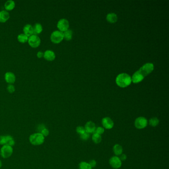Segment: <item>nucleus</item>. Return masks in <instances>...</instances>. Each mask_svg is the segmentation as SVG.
Returning <instances> with one entry per match:
<instances>
[{
	"instance_id": "obj_5",
	"label": "nucleus",
	"mask_w": 169,
	"mask_h": 169,
	"mask_svg": "<svg viewBox=\"0 0 169 169\" xmlns=\"http://www.w3.org/2000/svg\"><path fill=\"white\" fill-rule=\"evenodd\" d=\"M51 40L54 43H59L64 39V33L59 30H56L52 33Z\"/></svg>"
},
{
	"instance_id": "obj_10",
	"label": "nucleus",
	"mask_w": 169,
	"mask_h": 169,
	"mask_svg": "<svg viewBox=\"0 0 169 169\" xmlns=\"http://www.w3.org/2000/svg\"><path fill=\"white\" fill-rule=\"evenodd\" d=\"M102 124L106 129H110L113 128L114 123L113 120L109 117H105L102 120Z\"/></svg>"
},
{
	"instance_id": "obj_14",
	"label": "nucleus",
	"mask_w": 169,
	"mask_h": 169,
	"mask_svg": "<svg viewBox=\"0 0 169 169\" xmlns=\"http://www.w3.org/2000/svg\"><path fill=\"white\" fill-rule=\"evenodd\" d=\"M24 32L26 35L29 37L33 34V26L30 24H26L24 27Z\"/></svg>"
},
{
	"instance_id": "obj_3",
	"label": "nucleus",
	"mask_w": 169,
	"mask_h": 169,
	"mask_svg": "<svg viewBox=\"0 0 169 169\" xmlns=\"http://www.w3.org/2000/svg\"><path fill=\"white\" fill-rule=\"evenodd\" d=\"M29 140L33 145H40L44 142L45 137L40 133H34L30 135Z\"/></svg>"
},
{
	"instance_id": "obj_26",
	"label": "nucleus",
	"mask_w": 169,
	"mask_h": 169,
	"mask_svg": "<svg viewBox=\"0 0 169 169\" xmlns=\"http://www.w3.org/2000/svg\"><path fill=\"white\" fill-rule=\"evenodd\" d=\"M79 169H92L88 163L86 162H81L79 164Z\"/></svg>"
},
{
	"instance_id": "obj_35",
	"label": "nucleus",
	"mask_w": 169,
	"mask_h": 169,
	"mask_svg": "<svg viewBox=\"0 0 169 169\" xmlns=\"http://www.w3.org/2000/svg\"><path fill=\"white\" fill-rule=\"evenodd\" d=\"M2 167V162L1 160H0V169Z\"/></svg>"
},
{
	"instance_id": "obj_32",
	"label": "nucleus",
	"mask_w": 169,
	"mask_h": 169,
	"mask_svg": "<svg viewBox=\"0 0 169 169\" xmlns=\"http://www.w3.org/2000/svg\"><path fill=\"white\" fill-rule=\"evenodd\" d=\"M88 163H89V165L91 166V167L92 168L95 167L96 166V162L94 160H90Z\"/></svg>"
},
{
	"instance_id": "obj_17",
	"label": "nucleus",
	"mask_w": 169,
	"mask_h": 169,
	"mask_svg": "<svg viewBox=\"0 0 169 169\" xmlns=\"http://www.w3.org/2000/svg\"><path fill=\"white\" fill-rule=\"evenodd\" d=\"M15 2L13 0H8L5 4V7L7 11H11L14 9Z\"/></svg>"
},
{
	"instance_id": "obj_29",
	"label": "nucleus",
	"mask_w": 169,
	"mask_h": 169,
	"mask_svg": "<svg viewBox=\"0 0 169 169\" xmlns=\"http://www.w3.org/2000/svg\"><path fill=\"white\" fill-rule=\"evenodd\" d=\"M89 136H90L89 133L87 132H86V133H84L83 134L80 135V138L83 140H88L89 139Z\"/></svg>"
},
{
	"instance_id": "obj_28",
	"label": "nucleus",
	"mask_w": 169,
	"mask_h": 169,
	"mask_svg": "<svg viewBox=\"0 0 169 169\" xmlns=\"http://www.w3.org/2000/svg\"><path fill=\"white\" fill-rule=\"evenodd\" d=\"M104 131H105V129L103 127H98L96 128L94 133H96L97 134L101 135H102L104 133Z\"/></svg>"
},
{
	"instance_id": "obj_34",
	"label": "nucleus",
	"mask_w": 169,
	"mask_h": 169,
	"mask_svg": "<svg viewBox=\"0 0 169 169\" xmlns=\"http://www.w3.org/2000/svg\"><path fill=\"white\" fill-rule=\"evenodd\" d=\"M120 159L121 161L122 160V161H125L127 159V156L125 154H121V156Z\"/></svg>"
},
{
	"instance_id": "obj_25",
	"label": "nucleus",
	"mask_w": 169,
	"mask_h": 169,
	"mask_svg": "<svg viewBox=\"0 0 169 169\" xmlns=\"http://www.w3.org/2000/svg\"><path fill=\"white\" fill-rule=\"evenodd\" d=\"M18 39L20 42L21 43H25V42L28 41V37L27 35H26L25 34H20L18 35Z\"/></svg>"
},
{
	"instance_id": "obj_1",
	"label": "nucleus",
	"mask_w": 169,
	"mask_h": 169,
	"mask_svg": "<svg viewBox=\"0 0 169 169\" xmlns=\"http://www.w3.org/2000/svg\"><path fill=\"white\" fill-rule=\"evenodd\" d=\"M154 69V65L152 63H147L143 65L140 69L133 74L131 81L137 83L143 80L144 77L149 75Z\"/></svg>"
},
{
	"instance_id": "obj_24",
	"label": "nucleus",
	"mask_w": 169,
	"mask_h": 169,
	"mask_svg": "<svg viewBox=\"0 0 169 169\" xmlns=\"http://www.w3.org/2000/svg\"><path fill=\"white\" fill-rule=\"evenodd\" d=\"M159 124V120L156 117L152 118L149 120V125L153 127H155Z\"/></svg>"
},
{
	"instance_id": "obj_30",
	"label": "nucleus",
	"mask_w": 169,
	"mask_h": 169,
	"mask_svg": "<svg viewBox=\"0 0 169 169\" xmlns=\"http://www.w3.org/2000/svg\"><path fill=\"white\" fill-rule=\"evenodd\" d=\"M6 143L5 135H0V145L3 146Z\"/></svg>"
},
{
	"instance_id": "obj_27",
	"label": "nucleus",
	"mask_w": 169,
	"mask_h": 169,
	"mask_svg": "<svg viewBox=\"0 0 169 169\" xmlns=\"http://www.w3.org/2000/svg\"><path fill=\"white\" fill-rule=\"evenodd\" d=\"M76 133H77L78 135H80L83 134L84 133L86 132L84 127H81V126H78V127H76Z\"/></svg>"
},
{
	"instance_id": "obj_7",
	"label": "nucleus",
	"mask_w": 169,
	"mask_h": 169,
	"mask_svg": "<svg viewBox=\"0 0 169 169\" xmlns=\"http://www.w3.org/2000/svg\"><path fill=\"white\" fill-rule=\"evenodd\" d=\"M28 42L32 47L36 48L40 45L41 39L37 35L32 34L28 37Z\"/></svg>"
},
{
	"instance_id": "obj_31",
	"label": "nucleus",
	"mask_w": 169,
	"mask_h": 169,
	"mask_svg": "<svg viewBox=\"0 0 169 169\" xmlns=\"http://www.w3.org/2000/svg\"><path fill=\"white\" fill-rule=\"evenodd\" d=\"M7 89L9 92L13 93L15 91V87L14 86H13V84H11L7 86Z\"/></svg>"
},
{
	"instance_id": "obj_18",
	"label": "nucleus",
	"mask_w": 169,
	"mask_h": 169,
	"mask_svg": "<svg viewBox=\"0 0 169 169\" xmlns=\"http://www.w3.org/2000/svg\"><path fill=\"white\" fill-rule=\"evenodd\" d=\"M107 20L110 23H114L118 20V17L115 13H109L107 16Z\"/></svg>"
},
{
	"instance_id": "obj_2",
	"label": "nucleus",
	"mask_w": 169,
	"mask_h": 169,
	"mask_svg": "<svg viewBox=\"0 0 169 169\" xmlns=\"http://www.w3.org/2000/svg\"><path fill=\"white\" fill-rule=\"evenodd\" d=\"M116 81L118 86L121 87H125L131 84V78L129 75L124 73L118 75Z\"/></svg>"
},
{
	"instance_id": "obj_12",
	"label": "nucleus",
	"mask_w": 169,
	"mask_h": 169,
	"mask_svg": "<svg viewBox=\"0 0 169 169\" xmlns=\"http://www.w3.org/2000/svg\"><path fill=\"white\" fill-rule=\"evenodd\" d=\"M5 81L9 83H13L15 81V74L10 71L5 73Z\"/></svg>"
},
{
	"instance_id": "obj_4",
	"label": "nucleus",
	"mask_w": 169,
	"mask_h": 169,
	"mask_svg": "<svg viewBox=\"0 0 169 169\" xmlns=\"http://www.w3.org/2000/svg\"><path fill=\"white\" fill-rule=\"evenodd\" d=\"M0 153L1 155L3 158L5 159L9 158L13 154V147L7 145H4L1 148Z\"/></svg>"
},
{
	"instance_id": "obj_6",
	"label": "nucleus",
	"mask_w": 169,
	"mask_h": 169,
	"mask_svg": "<svg viewBox=\"0 0 169 169\" xmlns=\"http://www.w3.org/2000/svg\"><path fill=\"white\" fill-rule=\"evenodd\" d=\"M147 125L148 121L147 119L143 116L138 117L135 121V127L137 129H143L147 126Z\"/></svg>"
},
{
	"instance_id": "obj_23",
	"label": "nucleus",
	"mask_w": 169,
	"mask_h": 169,
	"mask_svg": "<svg viewBox=\"0 0 169 169\" xmlns=\"http://www.w3.org/2000/svg\"><path fill=\"white\" fill-rule=\"evenodd\" d=\"M73 37V31L71 30L68 29L64 33V38L66 40H70Z\"/></svg>"
},
{
	"instance_id": "obj_19",
	"label": "nucleus",
	"mask_w": 169,
	"mask_h": 169,
	"mask_svg": "<svg viewBox=\"0 0 169 169\" xmlns=\"http://www.w3.org/2000/svg\"><path fill=\"white\" fill-rule=\"evenodd\" d=\"M113 151L116 155H120L123 153V147L118 144H115L113 147Z\"/></svg>"
},
{
	"instance_id": "obj_20",
	"label": "nucleus",
	"mask_w": 169,
	"mask_h": 169,
	"mask_svg": "<svg viewBox=\"0 0 169 169\" xmlns=\"http://www.w3.org/2000/svg\"><path fill=\"white\" fill-rule=\"evenodd\" d=\"M5 137H6V143L5 145H7L13 147L15 145V141L13 137V136L7 135H5Z\"/></svg>"
},
{
	"instance_id": "obj_11",
	"label": "nucleus",
	"mask_w": 169,
	"mask_h": 169,
	"mask_svg": "<svg viewBox=\"0 0 169 169\" xmlns=\"http://www.w3.org/2000/svg\"><path fill=\"white\" fill-rule=\"evenodd\" d=\"M84 129L86 132H87L89 134L92 133H94L96 129L95 124L92 121H89L87 122V123L86 124Z\"/></svg>"
},
{
	"instance_id": "obj_8",
	"label": "nucleus",
	"mask_w": 169,
	"mask_h": 169,
	"mask_svg": "<svg viewBox=\"0 0 169 169\" xmlns=\"http://www.w3.org/2000/svg\"><path fill=\"white\" fill-rule=\"evenodd\" d=\"M57 27L60 31L65 32L69 29V22L68 20L65 18L61 19L57 24Z\"/></svg>"
},
{
	"instance_id": "obj_9",
	"label": "nucleus",
	"mask_w": 169,
	"mask_h": 169,
	"mask_svg": "<svg viewBox=\"0 0 169 169\" xmlns=\"http://www.w3.org/2000/svg\"><path fill=\"white\" fill-rule=\"evenodd\" d=\"M109 163L112 167L114 169L120 168L122 166V161L117 156H113L109 160Z\"/></svg>"
},
{
	"instance_id": "obj_13",
	"label": "nucleus",
	"mask_w": 169,
	"mask_h": 169,
	"mask_svg": "<svg viewBox=\"0 0 169 169\" xmlns=\"http://www.w3.org/2000/svg\"><path fill=\"white\" fill-rule=\"evenodd\" d=\"M43 56L46 60L48 61H53L55 59L56 55L53 51L47 50L44 53Z\"/></svg>"
},
{
	"instance_id": "obj_33",
	"label": "nucleus",
	"mask_w": 169,
	"mask_h": 169,
	"mask_svg": "<svg viewBox=\"0 0 169 169\" xmlns=\"http://www.w3.org/2000/svg\"><path fill=\"white\" fill-rule=\"evenodd\" d=\"M44 53L42 52V51H39L38 52V53L37 54V56L38 57V58H41L43 56Z\"/></svg>"
},
{
	"instance_id": "obj_22",
	"label": "nucleus",
	"mask_w": 169,
	"mask_h": 169,
	"mask_svg": "<svg viewBox=\"0 0 169 169\" xmlns=\"http://www.w3.org/2000/svg\"><path fill=\"white\" fill-rule=\"evenodd\" d=\"M92 139L95 143H99L102 140V137L100 135L97 134L96 133H94L92 137Z\"/></svg>"
},
{
	"instance_id": "obj_15",
	"label": "nucleus",
	"mask_w": 169,
	"mask_h": 169,
	"mask_svg": "<svg viewBox=\"0 0 169 169\" xmlns=\"http://www.w3.org/2000/svg\"><path fill=\"white\" fill-rule=\"evenodd\" d=\"M9 18V13L7 11H0V22H5Z\"/></svg>"
},
{
	"instance_id": "obj_16",
	"label": "nucleus",
	"mask_w": 169,
	"mask_h": 169,
	"mask_svg": "<svg viewBox=\"0 0 169 169\" xmlns=\"http://www.w3.org/2000/svg\"><path fill=\"white\" fill-rule=\"evenodd\" d=\"M33 34L35 35L38 34L42 32L43 30V27L41 24L40 23H36L33 26Z\"/></svg>"
},
{
	"instance_id": "obj_21",
	"label": "nucleus",
	"mask_w": 169,
	"mask_h": 169,
	"mask_svg": "<svg viewBox=\"0 0 169 169\" xmlns=\"http://www.w3.org/2000/svg\"><path fill=\"white\" fill-rule=\"evenodd\" d=\"M40 129L39 133L42 134L44 137L47 136L49 134V131L44 126V125H40V127L38 128Z\"/></svg>"
}]
</instances>
